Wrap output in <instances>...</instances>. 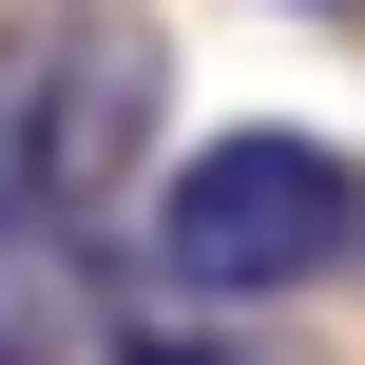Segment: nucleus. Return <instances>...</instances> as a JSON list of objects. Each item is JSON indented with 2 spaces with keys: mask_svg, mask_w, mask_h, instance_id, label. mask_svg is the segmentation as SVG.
Segmentation results:
<instances>
[{
  "mask_svg": "<svg viewBox=\"0 0 365 365\" xmlns=\"http://www.w3.org/2000/svg\"><path fill=\"white\" fill-rule=\"evenodd\" d=\"M154 154H173V38H154L135 0H38V19L0 38V192L77 231V212H115Z\"/></svg>",
  "mask_w": 365,
  "mask_h": 365,
  "instance_id": "1",
  "label": "nucleus"
},
{
  "mask_svg": "<svg viewBox=\"0 0 365 365\" xmlns=\"http://www.w3.org/2000/svg\"><path fill=\"white\" fill-rule=\"evenodd\" d=\"M135 192H154V269H173L192 308L327 289V269L365 250V173H346V135H289V115H250V135H192V154H154Z\"/></svg>",
  "mask_w": 365,
  "mask_h": 365,
  "instance_id": "2",
  "label": "nucleus"
},
{
  "mask_svg": "<svg viewBox=\"0 0 365 365\" xmlns=\"http://www.w3.org/2000/svg\"><path fill=\"white\" fill-rule=\"evenodd\" d=\"M77 346H96V269H77L58 212L0 192V365H77Z\"/></svg>",
  "mask_w": 365,
  "mask_h": 365,
  "instance_id": "3",
  "label": "nucleus"
},
{
  "mask_svg": "<svg viewBox=\"0 0 365 365\" xmlns=\"http://www.w3.org/2000/svg\"><path fill=\"white\" fill-rule=\"evenodd\" d=\"M96 365H289V346H231V327H115Z\"/></svg>",
  "mask_w": 365,
  "mask_h": 365,
  "instance_id": "4",
  "label": "nucleus"
}]
</instances>
